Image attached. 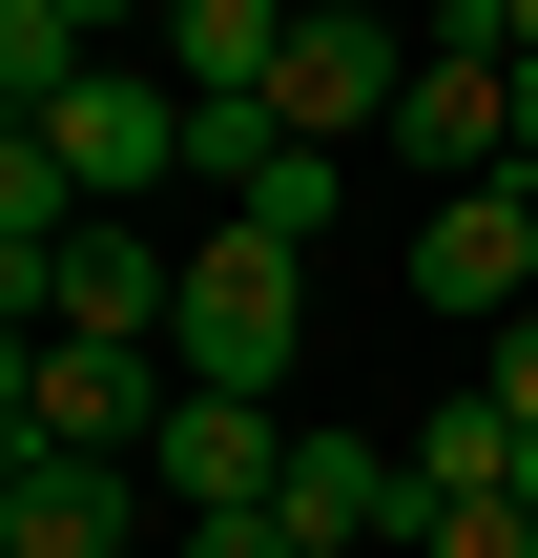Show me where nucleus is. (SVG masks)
<instances>
[{
	"label": "nucleus",
	"instance_id": "2",
	"mask_svg": "<svg viewBox=\"0 0 538 558\" xmlns=\"http://www.w3.org/2000/svg\"><path fill=\"white\" fill-rule=\"evenodd\" d=\"M166 393H187V373H166L145 331H21L0 435H21V456H145V435H166Z\"/></svg>",
	"mask_w": 538,
	"mask_h": 558
},
{
	"label": "nucleus",
	"instance_id": "15",
	"mask_svg": "<svg viewBox=\"0 0 538 558\" xmlns=\"http://www.w3.org/2000/svg\"><path fill=\"white\" fill-rule=\"evenodd\" d=\"M166 558H311V538H290V518L249 497V518H187V538H166Z\"/></svg>",
	"mask_w": 538,
	"mask_h": 558
},
{
	"label": "nucleus",
	"instance_id": "13",
	"mask_svg": "<svg viewBox=\"0 0 538 558\" xmlns=\"http://www.w3.org/2000/svg\"><path fill=\"white\" fill-rule=\"evenodd\" d=\"M83 62H104V41H83V21H41V0H0V83H21V124H41V104H62V83H83Z\"/></svg>",
	"mask_w": 538,
	"mask_h": 558
},
{
	"label": "nucleus",
	"instance_id": "3",
	"mask_svg": "<svg viewBox=\"0 0 538 558\" xmlns=\"http://www.w3.org/2000/svg\"><path fill=\"white\" fill-rule=\"evenodd\" d=\"M270 104H290L311 145H394V104H415V21H394V0H290Z\"/></svg>",
	"mask_w": 538,
	"mask_h": 558
},
{
	"label": "nucleus",
	"instance_id": "9",
	"mask_svg": "<svg viewBox=\"0 0 538 558\" xmlns=\"http://www.w3.org/2000/svg\"><path fill=\"white\" fill-rule=\"evenodd\" d=\"M270 518L311 558H373V538H435V497H415V456H373V435H290V476H270Z\"/></svg>",
	"mask_w": 538,
	"mask_h": 558
},
{
	"label": "nucleus",
	"instance_id": "18",
	"mask_svg": "<svg viewBox=\"0 0 538 558\" xmlns=\"http://www.w3.org/2000/svg\"><path fill=\"white\" fill-rule=\"evenodd\" d=\"M518 497H538V435H518Z\"/></svg>",
	"mask_w": 538,
	"mask_h": 558
},
{
	"label": "nucleus",
	"instance_id": "17",
	"mask_svg": "<svg viewBox=\"0 0 538 558\" xmlns=\"http://www.w3.org/2000/svg\"><path fill=\"white\" fill-rule=\"evenodd\" d=\"M41 21H83V41H104V21H166V0H41Z\"/></svg>",
	"mask_w": 538,
	"mask_h": 558
},
{
	"label": "nucleus",
	"instance_id": "11",
	"mask_svg": "<svg viewBox=\"0 0 538 558\" xmlns=\"http://www.w3.org/2000/svg\"><path fill=\"white\" fill-rule=\"evenodd\" d=\"M270 62H290V0H166V83L187 104H270Z\"/></svg>",
	"mask_w": 538,
	"mask_h": 558
},
{
	"label": "nucleus",
	"instance_id": "10",
	"mask_svg": "<svg viewBox=\"0 0 538 558\" xmlns=\"http://www.w3.org/2000/svg\"><path fill=\"white\" fill-rule=\"evenodd\" d=\"M166 311H187V248H145L124 207H104V228L41 269V331H145V352H166Z\"/></svg>",
	"mask_w": 538,
	"mask_h": 558
},
{
	"label": "nucleus",
	"instance_id": "7",
	"mask_svg": "<svg viewBox=\"0 0 538 558\" xmlns=\"http://www.w3.org/2000/svg\"><path fill=\"white\" fill-rule=\"evenodd\" d=\"M145 456H0V558H145Z\"/></svg>",
	"mask_w": 538,
	"mask_h": 558
},
{
	"label": "nucleus",
	"instance_id": "8",
	"mask_svg": "<svg viewBox=\"0 0 538 558\" xmlns=\"http://www.w3.org/2000/svg\"><path fill=\"white\" fill-rule=\"evenodd\" d=\"M270 476H290V414L270 393H166V435H145V497L166 518H249Z\"/></svg>",
	"mask_w": 538,
	"mask_h": 558
},
{
	"label": "nucleus",
	"instance_id": "1",
	"mask_svg": "<svg viewBox=\"0 0 538 558\" xmlns=\"http://www.w3.org/2000/svg\"><path fill=\"white\" fill-rule=\"evenodd\" d=\"M290 352H311V248L249 228V207H207L187 311H166V373H187V393H290Z\"/></svg>",
	"mask_w": 538,
	"mask_h": 558
},
{
	"label": "nucleus",
	"instance_id": "6",
	"mask_svg": "<svg viewBox=\"0 0 538 558\" xmlns=\"http://www.w3.org/2000/svg\"><path fill=\"white\" fill-rule=\"evenodd\" d=\"M394 166H435V186H518V62H498V41H415Z\"/></svg>",
	"mask_w": 538,
	"mask_h": 558
},
{
	"label": "nucleus",
	"instance_id": "19",
	"mask_svg": "<svg viewBox=\"0 0 538 558\" xmlns=\"http://www.w3.org/2000/svg\"><path fill=\"white\" fill-rule=\"evenodd\" d=\"M415 21H456V0H415Z\"/></svg>",
	"mask_w": 538,
	"mask_h": 558
},
{
	"label": "nucleus",
	"instance_id": "5",
	"mask_svg": "<svg viewBox=\"0 0 538 558\" xmlns=\"http://www.w3.org/2000/svg\"><path fill=\"white\" fill-rule=\"evenodd\" d=\"M415 311H456V331L538 311V186H435L415 207Z\"/></svg>",
	"mask_w": 538,
	"mask_h": 558
},
{
	"label": "nucleus",
	"instance_id": "12",
	"mask_svg": "<svg viewBox=\"0 0 538 558\" xmlns=\"http://www.w3.org/2000/svg\"><path fill=\"white\" fill-rule=\"evenodd\" d=\"M415 497H435V518H456V497H518V414H498V393H435V414H415Z\"/></svg>",
	"mask_w": 538,
	"mask_h": 558
},
{
	"label": "nucleus",
	"instance_id": "14",
	"mask_svg": "<svg viewBox=\"0 0 538 558\" xmlns=\"http://www.w3.org/2000/svg\"><path fill=\"white\" fill-rule=\"evenodd\" d=\"M415 558H538V497H456V518H435Z\"/></svg>",
	"mask_w": 538,
	"mask_h": 558
},
{
	"label": "nucleus",
	"instance_id": "4",
	"mask_svg": "<svg viewBox=\"0 0 538 558\" xmlns=\"http://www.w3.org/2000/svg\"><path fill=\"white\" fill-rule=\"evenodd\" d=\"M41 166H62L83 207H145V186L187 166V83H166V62H83V83L41 104Z\"/></svg>",
	"mask_w": 538,
	"mask_h": 558
},
{
	"label": "nucleus",
	"instance_id": "16",
	"mask_svg": "<svg viewBox=\"0 0 538 558\" xmlns=\"http://www.w3.org/2000/svg\"><path fill=\"white\" fill-rule=\"evenodd\" d=\"M477 393H498V414L538 435V311H498V373H477Z\"/></svg>",
	"mask_w": 538,
	"mask_h": 558
}]
</instances>
